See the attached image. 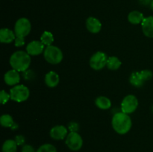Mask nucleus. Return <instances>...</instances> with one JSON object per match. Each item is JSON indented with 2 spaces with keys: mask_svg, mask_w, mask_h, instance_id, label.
Instances as JSON below:
<instances>
[{
  "mask_svg": "<svg viewBox=\"0 0 153 152\" xmlns=\"http://www.w3.org/2000/svg\"><path fill=\"white\" fill-rule=\"evenodd\" d=\"M10 94L7 93L6 91H4V89L1 91L0 92V102L1 104H4L7 102V101L10 100Z\"/></svg>",
  "mask_w": 153,
  "mask_h": 152,
  "instance_id": "24",
  "label": "nucleus"
},
{
  "mask_svg": "<svg viewBox=\"0 0 153 152\" xmlns=\"http://www.w3.org/2000/svg\"><path fill=\"white\" fill-rule=\"evenodd\" d=\"M49 135L55 140H62L67 137V129L64 125H56L50 130Z\"/></svg>",
  "mask_w": 153,
  "mask_h": 152,
  "instance_id": "11",
  "label": "nucleus"
},
{
  "mask_svg": "<svg viewBox=\"0 0 153 152\" xmlns=\"http://www.w3.org/2000/svg\"><path fill=\"white\" fill-rule=\"evenodd\" d=\"M86 28L89 32L92 34H97L102 29V23L98 19L90 16L86 20Z\"/></svg>",
  "mask_w": 153,
  "mask_h": 152,
  "instance_id": "13",
  "label": "nucleus"
},
{
  "mask_svg": "<svg viewBox=\"0 0 153 152\" xmlns=\"http://www.w3.org/2000/svg\"><path fill=\"white\" fill-rule=\"evenodd\" d=\"M16 34L14 31L9 28H1L0 30V42L2 43H10L15 40Z\"/></svg>",
  "mask_w": 153,
  "mask_h": 152,
  "instance_id": "15",
  "label": "nucleus"
},
{
  "mask_svg": "<svg viewBox=\"0 0 153 152\" xmlns=\"http://www.w3.org/2000/svg\"><path fill=\"white\" fill-rule=\"evenodd\" d=\"M43 56L45 60L49 63L56 65L60 63L63 60V53L62 51L57 46H46L43 52Z\"/></svg>",
  "mask_w": 153,
  "mask_h": 152,
  "instance_id": "3",
  "label": "nucleus"
},
{
  "mask_svg": "<svg viewBox=\"0 0 153 152\" xmlns=\"http://www.w3.org/2000/svg\"><path fill=\"white\" fill-rule=\"evenodd\" d=\"M144 19L143 14L140 11L137 10H133L130 12L128 15V20L130 23L133 25H137V24L142 23Z\"/></svg>",
  "mask_w": 153,
  "mask_h": 152,
  "instance_id": "18",
  "label": "nucleus"
},
{
  "mask_svg": "<svg viewBox=\"0 0 153 152\" xmlns=\"http://www.w3.org/2000/svg\"><path fill=\"white\" fill-rule=\"evenodd\" d=\"M141 25L143 34L146 37L153 38V16L144 18Z\"/></svg>",
  "mask_w": 153,
  "mask_h": 152,
  "instance_id": "14",
  "label": "nucleus"
},
{
  "mask_svg": "<svg viewBox=\"0 0 153 152\" xmlns=\"http://www.w3.org/2000/svg\"><path fill=\"white\" fill-rule=\"evenodd\" d=\"M4 80L6 84L9 86L16 85L20 80V75L19 72L15 69H10L7 71L4 75Z\"/></svg>",
  "mask_w": 153,
  "mask_h": 152,
  "instance_id": "12",
  "label": "nucleus"
},
{
  "mask_svg": "<svg viewBox=\"0 0 153 152\" xmlns=\"http://www.w3.org/2000/svg\"><path fill=\"white\" fill-rule=\"evenodd\" d=\"M152 0H140V1L141 2V4H144V5H147V4H150V3L152 2Z\"/></svg>",
  "mask_w": 153,
  "mask_h": 152,
  "instance_id": "29",
  "label": "nucleus"
},
{
  "mask_svg": "<svg viewBox=\"0 0 153 152\" xmlns=\"http://www.w3.org/2000/svg\"><path fill=\"white\" fill-rule=\"evenodd\" d=\"M111 125L115 132L120 135H124L131 130L132 122L128 114L118 112L115 113L112 118Z\"/></svg>",
  "mask_w": 153,
  "mask_h": 152,
  "instance_id": "1",
  "label": "nucleus"
},
{
  "mask_svg": "<svg viewBox=\"0 0 153 152\" xmlns=\"http://www.w3.org/2000/svg\"><path fill=\"white\" fill-rule=\"evenodd\" d=\"M121 64H122V63L117 57L111 56L109 57L108 59L107 67L110 70H113V71L117 70L121 66Z\"/></svg>",
  "mask_w": 153,
  "mask_h": 152,
  "instance_id": "21",
  "label": "nucleus"
},
{
  "mask_svg": "<svg viewBox=\"0 0 153 152\" xmlns=\"http://www.w3.org/2000/svg\"><path fill=\"white\" fill-rule=\"evenodd\" d=\"M40 41L46 46H52L54 42V36L49 31H44L40 37Z\"/></svg>",
  "mask_w": 153,
  "mask_h": 152,
  "instance_id": "22",
  "label": "nucleus"
},
{
  "mask_svg": "<svg viewBox=\"0 0 153 152\" xmlns=\"http://www.w3.org/2000/svg\"><path fill=\"white\" fill-rule=\"evenodd\" d=\"M45 83L50 88H54L58 85L60 82V77L58 73L54 71H50L45 75Z\"/></svg>",
  "mask_w": 153,
  "mask_h": 152,
  "instance_id": "16",
  "label": "nucleus"
},
{
  "mask_svg": "<svg viewBox=\"0 0 153 152\" xmlns=\"http://www.w3.org/2000/svg\"><path fill=\"white\" fill-rule=\"evenodd\" d=\"M25 37H16L14 40V45L16 47H22L25 45Z\"/></svg>",
  "mask_w": 153,
  "mask_h": 152,
  "instance_id": "26",
  "label": "nucleus"
},
{
  "mask_svg": "<svg viewBox=\"0 0 153 152\" xmlns=\"http://www.w3.org/2000/svg\"><path fill=\"white\" fill-rule=\"evenodd\" d=\"M150 8L153 10V0L152 1V2L150 3Z\"/></svg>",
  "mask_w": 153,
  "mask_h": 152,
  "instance_id": "30",
  "label": "nucleus"
},
{
  "mask_svg": "<svg viewBox=\"0 0 153 152\" xmlns=\"http://www.w3.org/2000/svg\"><path fill=\"white\" fill-rule=\"evenodd\" d=\"M10 65L12 69L18 72H25L31 64L30 55L23 51H17L12 54L10 58Z\"/></svg>",
  "mask_w": 153,
  "mask_h": 152,
  "instance_id": "2",
  "label": "nucleus"
},
{
  "mask_svg": "<svg viewBox=\"0 0 153 152\" xmlns=\"http://www.w3.org/2000/svg\"><path fill=\"white\" fill-rule=\"evenodd\" d=\"M108 58L107 55L102 52H97L91 56L90 59V66L94 70H100L107 66Z\"/></svg>",
  "mask_w": 153,
  "mask_h": 152,
  "instance_id": "9",
  "label": "nucleus"
},
{
  "mask_svg": "<svg viewBox=\"0 0 153 152\" xmlns=\"http://www.w3.org/2000/svg\"><path fill=\"white\" fill-rule=\"evenodd\" d=\"M95 104L98 108L101 110H108L111 106V101L105 96H100L96 99Z\"/></svg>",
  "mask_w": 153,
  "mask_h": 152,
  "instance_id": "19",
  "label": "nucleus"
},
{
  "mask_svg": "<svg viewBox=\"0 0 153 152\" xmlns=\"http://www.w3.org/2000/svg\"><path fill=\"white\" fill-rule=\"evenodd\" d=\"M21 152H37L34 150V147L30 145H24L22 146Z\"/></svg>",
  "mask_w": 153,
  "mask_h": 152,
  "instance_id": "28",
  "label": "nucleus"
},
{
  "mask_svg": "<svg viewBox=\"0 0 153 152\" xmlns=\"http://www.w3.org/2000/svg\"><path fill=\"white\" fill-rule=\"evenodd\" d=\"M45 45L41 41L33 40L26 46V52L31 56H37L44 52Z\"/></svg>",
  "mask_w": 153,
  "mask_h": 152,
  "instance_id": "10",
  "label": "nucleus"
},
{
  "mask_svg": "<svg viewBox=\"0 0 153 152\" xmlns=\"http://www.w3.org/2000/svg\"><path fill=\"white\" fill-rule=\"evenodd\" d=\"M10 99L16 102H22L29 98L30 90L26 86L22 84L16 85L10 90Z\"/></svg>",
  "mask_w": 153,
  "mask_h": 152,
  "instance_id": "5",
  "label": "nucleus"
},
{
  "mask_svg": "<svg viewBox=\"0 0 153 152\" xmlns=\"http://www.w3.org/2000/svg\"><path fill=\"white\" fill-rule=\"evenodd\" d=\"M152 71L149 69L142 70L140 72H134L129 77V82L135 87H141L144 83L152 77Z\"/></svg>",
  "mask_w": 153,
  "mask_h": 152,
  "instance_id": "4",
  "label": "nucleus"
},
{
  "mask_svg": "<svg viewBox=\"0 0 153 152\" xmlns=\"http://www.w3.org/2000/svg\"><path fill=\"white\" fill-rule=\"evenodd\" d=\"M138 107V100L134 95H128L121 102V110L123 113L130 114L133 113Z\"/></svg>",
  "mask_w": 153,
  "mask_h": 152,
  "instance_id": "7",
  "label": "nucleus"
},
{
  "mask_svg": "<svg viewBox=\"0 0 153 152\" xmlns=\"http://www.w3.org/2000/svg\"><path fill=\"white\" fill-rule=\"evenodd\" d=\"M68 129L70 132H78L79 129V125L76 122H71L68 125Z\"/></svg>",
  "mask_w": 153,
  "mask_h": 152,
  "instance_id": "25",
  "label": "nucleus"
},
{
  "mask_svg": "<svg viewBox=\"0 0 153 152\" xmlns=\"http://www.w3.org/2000/svg\"><path fill=\"white\" fill-rule=\"evenodd\" d=\"M0 124L4 128H10L13 131L18 128V125L15 123L12 116L9 114H4L1 116Z\"/></svg>",
  "mask_w": 153,
  "mask_h": 152,
  "instance_id": "17",
  "label": "nucleus"
},
{
  "mask_svg": "<svg viewBox=\"0 0 153 152\" xmlns=\"http://www.w3.org/2000/svg\"><path fill=\"white\" fill-rule=\"evenodd\" d=\"M14 140H15V142H16V144H17L18 146L24 145V143H25V137H24L22 135L16 136Z\"/></svg>",
  "mask_w": 153,
  "mask_h": 152,
  "instance_id": "27",
  "label": "nucleus"
},
{
  "mask_svg": "<svg viewBox=\"0 0 153 152\" xmlns=\"http://www.w3.org/2000/svg\"><path fill=\"white\" fill-rule=\"evenodd\" d=\"M66 145L73 151H78L83 145V139L78 132H70L66 137Z\"/></svg>",
  "mask_w": 153,
  "mask_h": 152,
  "instance_id": "8",
  "label": "nucleus"
},
{
  "mask_svg": "<svg viewBox=\"0 0 153 152\" xmlns=\"http://www.w3.org/2000/svg\"><path fill=\"white\" fill-rule=\"evenodd\" d=\"M17 144L14 139H7L4 142L1 147L2 152H16L17 151Z\"/></svg>",
  "mask_w": 153,
  "mask_h": 152,
  "instance_id": "20",
  "label": "nucleus"
},
{
  "mask_svg": "<svg viewBox=\"0 0 153 152\" xmlns=\"http://www.w3.org/2000/svg\"><path fill=\"white\" fill-rule=\"evenodd\" d=\"M31 30V25L27 18H20L16 22L14 25V33L16 37H25L29 34Z\"/></svg>",
  "mask_w": 153,
  "mask_h": 152,
  "instance_id": "6",
  "label": "nucleus"
},
{
  "mask_svg": "<svg viewBox=\"0 0 153 152\" xmlns=\"http://www.w3.org/2000/svg\"><path fill=\"white\" fill-rule=\"evenodd\" d=\"M37 152H57V149L52 144H43L38 148Z\"/></svg>",
  "mask_w": 153,
  "mask_h": 152,
  "instance_id": "23",
  "label": "nucleus"
}]
</instances>
